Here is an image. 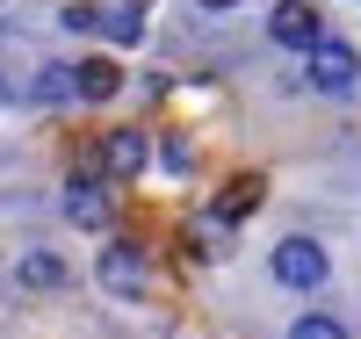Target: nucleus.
Instances as JSON below:
<instances>
[{
    "instance_id": "nucleus-9",
    "label": "nucleus",
    "mask_w": 361,
    "mask_h": 339,
    "mask_svg": "<svg viewBox=\"0 0 361 339\" xmlns=\"http://www.w3.org/2000/svg\"><path fill=\"white\" fill-rule=\"evenodd\" d=\"M102 37L137 44V37H145V15H130V8H102Z\"/></svg>"
},
{
    "instance_id": "nucleus-5",
    "label": "nucleus",
    "mask_w": 361,
    "mask_h": 339,
    "mask_svg": "<svg viewBox=\"0 0 361 339\" xmlns=\"http://www.w3.org/2000/svg\"><path fill=\"white\" fill-rule=\"evenodd\" d=\"M102 289H116V296L145 289V253L137 245H102Z\"/></svg>"
},
{
    "instance_id": "nucleus-6",
    "label": "nucleus",
    "mask_w": 361,
    "mask_h": 339,
    "mask_svg": "<svg viewBox=\"0 0 361 339\" xmlns=\"http://www.w3.org/2000/svg\"><path fill=\"white\" fill-rule=\"evenodd\" d=\"M116 87H123V73H116L109 58H80V66H73V94L80 101H109Z\"/></svg>"
},
{
    "instance_id": "nucleus-11",
    "label": "nucleus",
    "mask_w": 361,
    "mask_h": 339,
    "mask_svg": "<svg viewBox=\"0 0 361 339\" xmlns=\"http://www.w3.org/2000/svg\"><path fill=\"white\" fill-rule=\"evenodd\" d=\"M289 339H347V332H340L333 318H296V325H289Z\"/></svg>"
},
{
    "instance_id": "nucleus-12",
    "label": "nucleus",
    "mask_w": 361,
    "mask_h": 339,
    "mask_svg": "<svg viewBox=\"0 0 361 339\" xmlns=\"http://www.w3.org/2000/svg\"><path fill=\"white\" fill-rule=\"evenodd\" d=\"M66 29H102V8H87V0H73V8H66Z\"/></svg>"
},
{
    "instance_id": "nucleus-3",
    "label": "nucleus",
    "mask_w": 361,
    "mask_h": 339,
    "mask_svg": "<svg viewBox=\"0 0 361 339\" xmlns=\"http://www.w3.org/2000/svg\"><path fill=\"white\" fill-rule=\"evenodd\" d=\"M267 29H275V44H289V51H311L318 44V8L311 0H282V8L267 15Z\"/></svg>"
},
{
    "instance_id": "nucleus-10",
    "label": "nucleus",
    "mask_w": 361,
    "mask_h": 339,
    "mask_svg": "<svg viewBox=\"0 0 361 339\" xmlns=\"http://www.w3.org/2000/svg\"><path fill=\"white\" fill-rule=\"evenodd\" d=\"M22 282H29V289H58V282H66V267H58L51 253H29V260H22Z\"/></svg>"
},
{
    "instance_id": "nucleus-2",
    "label": "nucleus",
    "mask_w": 361,
    "mask_h": 339,
    "mask_svg": "<svg viewBox=\"0 0 361 339\" xmlns=\"http://www.w3.org/2000/svg\"><path fill=\"white\" fill-rule=\"evenodd\" d=\"M311 80L325 87V94H347V87L361 80V58H354L347 44H333V37H318V44H311Z\"/></svg>"
},
{
    "instance_id": "nucleus-13",
    "label": "nucleus",
    "mask_w": 361,
    "mask_h": 339,
    "mask_svg": "<svg viewBox=\"0 0 361 339\" xmlns=\"http://www.w3.org/2000/svg\"><path fill=\"white\" fill-rule=\"evenodd\" d=\"M202 8H231V0H202Z\"/></svg>"
},
{
    "instance_id": "nucleus-1",
    "label": "nucleus",
    "mask_w": 361,
    "mask_h": 339,
    "mask_svg": "<svg viewBox=\"0 0 361 339\" xmlns=\"http://www.w3.org/2000/svg\"><path fill=\"white\" fill-rule=\"evenodd\" d=\"M275 282H289V289H318L325 282V253L311 238H282L275 245Z\"/></svg>"
},
{
    "instance_id": "nucleus-8",
    "label": "nucleus",
    "mask_w": 361,
    "mask_h": 339,
    "mask_svg": "<svg viewBox=\"0 0 361 339\" xmlns=\"http://www.w3.org/2000/svg\"><path fill=\"white\" fill-rule=\"evenodd\" d=\"M109 173L116 180H130V173H145V130H109Z\"/></svg>"
},
{
    "instance_id": "nucleus-4",
    "label": "nucleus",
    "mask_w": 361,
    "mask_h": 339,
    "mask_svg": "<svg viewBox=\"0 0 361 339\" xmlns=\"http://www.w3.org/2000/svg\"><path fill=\"white\" fill-rule=\"evenodd\" d=\"M260 195H267V180H260V173H231L209 209H217V224H246L253 209H260Z\"/></svg>"
},
{
    "instance_id": "nucleus-7",
    "label": "nucleus",
    "mask_w": 361,
    "mask_h": 339,
    "mask_svg": "<svg viewBox=\"0 0 361 339\" xmlns=\"http://www.w3.org/2000/svg\"><path fill=\"white\" fill-rule=\"evenodd\" d=\"M66 217H73V224H109V195H102V180H80V173H73V188H66Z\"/></svg>"
}]
</instances>
